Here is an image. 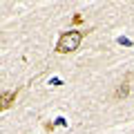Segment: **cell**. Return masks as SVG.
I'll list each match as a JSON object with an SVG mask.
<instances>
[{"instance_id": "cell-1", "label": "cell", "mask_w": 134, "mask_h": 134, "mask_svg": "<svg viewBox=\"0 0 134 134\" xmlns=\"http://www.w3.org/2000/svg\"><path fill=\"white\" fill-rule=\"evenodd\" d=\"M85 34L83 29H69V31H63L60 38L56 43V54H72L81 47L83 38H85Z\"/></svg>"}, {"instance_id": "cell-2", "label": "cell", "mask_w": 134, "mask_h": 134, "mask_svg": "<svg viewBox=\"0 0 134 134\" xmlns=\"http://www.w3.org/2000/svg\"><path fill=\"white\" fill-rule=\"evenodd\" d=\"M16 98H18V90H14V92H2V94H0V112L9 110V107L16 103Z\"/></svg>"}, {"instance_id": "cell-3", "label": "cell", "mask_w": 134, "mask_h": 134, "mask_svg": "<svg viewBox=\"0 0 134 134\" xmlns=\"http://www.w3.org/2000/svg\"><path fill=\"white\" fill-rule=\"evenodd\" d=\"M127 94H130V83H127V81H123L119 87H116V92H114V98H125Z\"/></svg>"}, {"instance_id": "cell-4", "label": "cell", "mask_w": 134, "mask_h": 134, "mask_svg": "<svg viewBox=\"0 0 134 134\" xmlns=\"http://www.w3.org/2000/svg\"><path fill=\"white\" fill-rule=\"evenodd\" d=\"M72 20H74V25H81V23H83V16H81V14H76Z\"/></svg>"}]
</instances>
